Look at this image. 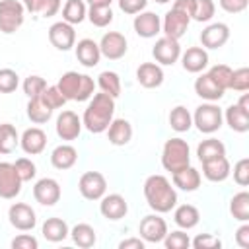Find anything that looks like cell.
Segmentation results:
<instances>
[{
    "label": "cell",
    "mask_w": 249,
    "mask_h": 249,
    "mask_svg": "<svg viewBox=\"0 0 249 249\" xmlns=\"http://www.w3.org/2000/svg\"><path fill=\"white\" fill-rule=\"evenodd\" d=\"M144 198H146L148 206L158 214L171 212L177 206L175 187H171V181L165 175H160V173L150 175L144 181Z\"/></svg>",
    "instance_id": "obj_1"
},
{
    "label": "cell",
    "mask_w": 249,
    "mask_h": 249,
    "mask_svg": "<svg viewBox=\"0 0 249 249\" xmlns=\"http://www.w3.org/2000/svg\"><path fill=\"white\" fill-rule=\"evenodd\" d=\"M115 115V99L107 93H93L89 97V103L84 111L82 124L91 132V134H101L109 128L111 121Z\"/></svg>",
    "instance_id": "obj_2"
},
{
    "label": "cell",
    "mask_w": 249,
    "mask_h": 249,
    "mask_svg": "<svg viewBox=\"0 0 249 249\" xmlns=\"http://www.w3.org/2000/svg\"><path fill=\"white\" fill-rule=\"evenodd\" d=\"M56 88L60 89V93L72 101H88L93 93H95V82L91 76L88 74H80V72H64L58 78Z\"/></svg>",
    "instance_id": "obj_3"
},
{
    "label": "cell",
    "mask_w": 249,
    "mask_h": 249,
    "mask_svg": "<svg viewBox=\"0 0 249 249\" xmlns=\"http://www.w3.org/2000/svg\"><path fill=\"white\" fill-rule=\"evenodd\" d=\"M161 165L169 173H175V171L191 165V148H189L187 140H183L179 136L165 140L163 150H161Z\"/></svg>",
    "instance_id": "obj_4"
},
{
    "label": "cell",
    "mask_w": 249,
    "mask_h": 249,
    "mask_svg": "<svg viewBox=\"0 0 249 249\" xmlns=\"http://www.w3.org/2000/svg\"><path fill=\"white\" fill-rule=\"evenodd\" d=\"M222 123H224V113H222V109L216 103L206 101V103H202V105H198L195 109L193 124L198 128V132L214 134L216 130L222 128Z\"/></svg>",
    "instance_id": "obj_5"
},
{
    "label": "cell",
    "mask_w": 249,
    "mask_h": 249,
    "mask_svg": "<svg viewBox=\"0 0 249 249\" xmlns=\"http://www.w3.org/2000/svg\"><path fill=\"white\" fill-rule=\"evenodd\" d=\"M25 19V8L19 0H0V31L6 35L16 33Z\"/></svg>",
    "instance_id": "obj_6"
},
{
    "label": "cell",
    "mask_w": 249,
    "mask_h": 249,
    "mask_svg": "<svg viewBox=\"0 0 249 249\" xmlns=\"http://www.w3.org/2000/svg\"><path fill=\"white\" fill-rule=\"evenodd\" d=\"M78 191L86 200H99L107 193V179L99 171H86L80 175Z\"/></svg>",
    "instance_id": "obj_7"
},
{
    "label": "cell",
    "mask_w": 249,
    "mask_h": 249,
    "mask_svg": "<svg viewBox=\"0 0 249 249\" xmlns=\"http://www.w3.org/2000/svg\"><path fill=\"white\" fill-rule=\"evenodd\" d=\"M138 233L146 243H161L165 233H167V222L156 212V214H148L140 220L138 226Z\"/></svg>",
    "instance_id": "obj_8"
},
{
    "label": "cell",
    "mask_w": 249,
    "mask_h": 249,
    "mask_svg": "<svg viewBox=\"0 0 249 249\" xmlns=\"http://www.w3.org/2000/svg\"><path fill=\"white\" fill-rule=\"evenodd\" d=\"M23 181L19 179L14 163L10 161H0V198L12 200L21 193Z\"/></svg>",
    "instance_id": "obj_9"
},
{
    "label": "cell",
    "mask_w": 249,
    "mask_h": 249,
    "mask_svg": "<svg viewBox=\"0 0 249 249\" xmlns=\"http://www.w3.org/2000/svg\"><path fill=\"white\" fill-rule=\"evenodd\" d=\"M152 56H154V60L161 66H171V64H175L177 60H179V56H181V45H179V41L177 39H169V37H160L158 41H156V45L152 47Z\"/></svg>",
    "instance_id": "obj_10"
},
{
    "label": "cell",
    "mask_w": 249,
    "mask_h": 249,
    "mask_svg": "<svg viewBox=\"0 0 249 249\" xmlns=\"http://www.w3.org/2000/svg\"><path fill=\"white\" fill-rule=\"evenodd\" d=\"M99 45V51H101V56L109 58V60H119L126 54L128 51V41L123 33L119 31H109L101 37V41L97 43Z\"/></svg>",
    "instance_id": "obj_11"
},
{
    "label": "cell",
    "mask_w": 249,
    "mask_h": 249,
    "mask_svg": "<svg viewBox=\"0 0 249 249\" xmlns=\"http://www.w3.org/2000/svg\"><path fill=\"white\" fill-rule=\"evenodd\" d=\"M8 220L19 231H31L37 226V214H35V210L29 204H25V202H14L8 208Z\"/></svg>",
    "instance_id": "obj_12"
},
{
    "label": "cell",
    "mask_w": 249,
    "mask_h": 249,
    "mask_svg": "<svg viewBox=\"0 0 249 249\" xmlns=\"http://www.w3.org/2000/svg\"><path fill=\"white\" fill-rule=\"evenodd\" d=\"M60 183L53 177H43L33 185V198L43 206H54L60 200Z\"/></svg>",
    "instance_id": "obj_13"
},
{
    "label": "cell",
    "mask_w": 249,
    "mask_h": 249,
    "mask_svg": "<svg viewBox=\"0 0 249 249\" xmlns=\"http://www.w3.org/2000/svg\"><path fill=\"white\" fill-rule=\"evenodd\" d=\"M189 23H191V18H189L187 14H183V12L175 10V8H171V10L163 16L161 31H163L165 37H169V39H177V41H179V39L187 33Z\"/></svg>",
    "instance_id": "obj_14"
},
{
    "label": "cell",
    "mask_w": 249,
    "mask_h": 249,
    "mask_svg": "<svg viewBox=\"0 0 249 249\" xmlns=\"http://www.w3.org/2000/svg\"><path fill=\"white\" fill-rule=\"evenodd\" d=\"M99 212L103 218L111 220V222H117V220H123L128 212V202L123 195L119 193H111V195H103L99 198Z\"/></svg>",
    "instance_id": "obj_15"
},
{
    "label": "cell",
    "mask_w": 249,
    "mask_h": 249,
    "mask_svg": "<svg viewBox=\"0 0 249 249\" xmlns=\"http://www.w3.org/2000/svg\"><path fill=\"white\" fill-rule=\"evenodd\" d=\"M49 41L58 51H70L76 45V31L74 25L66 21H56L49 27Z\"/></svg>",
    "instance_id": "obj_16"
},
{
    "label": "cell",
    "mask_w": 249,
    "mask_h": 249,
    "mask_svg": "<svg viewBox=\"0 0 249 249\" xmlns=\"http://www.w3.org/2000/svg\"><path fill=\"white\" fill-rule=\"evenodd\" d=\"M82 119L74 113V111H62L58 117H56V124H54V130L58 134L60 140H76L82 132Z\"/></svg>",
    "instance_id": "obj_17"
},
{
    "label": "cell",
    "mask_w": 249,
    "mask_h": 249,
    "mask_svg": "<svg viewBox=\"0 0 249 249\" xmlns=\"http://www.w3.org/2000/svg\"><path fill=\"white\" fill-rule=\"evenodd\" d=\"M132 27L136 31L138 37L142 39H152L156 37L158 33H161V19L158 14L154 12H140L134 16V21H132Z\"/></svg>",
    "instance_id": "obj_18"
},
{
    "label": "cell",
    "mask_w": 249,
    "mask_h": 249,
    "mask_svg": "<svg viewBox=\"0 0 249 249\" xmlns=\"http://www.w3.org/2000/svg\"><path fill=\"white\" fill-rule=\"evenodd\" d=\"M230 39V27L222 21L210 23L200 31V43L204 49H220Z\"/></svg>",
    "instance_id": "obj_19"
},
{
    "label": "cell",
    "mask_w": 249,
    "mask_h": 249,
    "mask_svg": "<svg viewBox=\"0 0 249 249\" xmlns=\"http://www.w3.org/2000/svg\"><path fill=\"white\" fill-rule=\"evenodd\" d=\"M19 146L27 156H37L47 146V132L43 128H39V126L25 128L23 134L19 136Z\"/></svg>",
    "instance_id": "obj_20"
},
{
    "label": "cell",
    "mask_w": 249,
    "mask_h": 249,
    "mask_svg": "<svg viewBox=\"0 0 249 249\" xmlns=\"http://www.w3.org/2000/svg\"><path fill=\"white\" fill-rule=\"evenodd\" d=\"M74 51H76V58L82 66L86 68H93L99 64V58H101V51H99V45L93 41V39H80L76 45H74Z\"/></svg>",
    "instance_id": "obj_21"
},
{
    "label": "cell",
    "mask_w": 249,
    "mask_h": 249,
    "mask_svg": "<svg viewBox=\"0 0 249 249\" xmlns=\"http://www.w3.org/2000/svg\"><path fill=\"white\" fill-rule=\"evenodd\" d=\"M181 64L191 74H200L208 66V53L204 47H189L185 53H181Z\"/></svg>",
    "instance_id": "obj_22"
},
{
    "label": "cell",
    "mask_w": 249,
    "mask_h": 249,
    "mask_svg": "<svg viewBox=\"0 0 249 249\" xmlns=\"http://www.w3.org/2000/svg\"><path fill=\"white\" fill-rule=\"evenodd\" d=\"M136 80L146 89L160 88L163 84V70L158 62H142L136 68Z\"/></svg>",
    "instance_id": "obj_23"
},
{
    "label": "cell",
    "mask_w": 249,
    "mask_h": 249,
    "mask_svg": "<svg viewBox=\"0 0 249 249\" xmlns=\"http://www.w3.org/2000/svg\"><path fill=\"white\" fill-rule=\"evenodd\" d=\"M200 163H202V175L212 183H222L231 173V165H230V160L226 156L206 160V161H200Z\"/></svg>",
    "instance_id": "obj_24"
},
{
    "label": "cell",
    "mask_w": 249,
    "mask_h": 249,
    "mask_svg": "<svg viewBox=\"0 0 249 249\" xmlns=\"http://www.w3.org/2000/svg\"><path fill=\"white\" fill-rule=\"evenodd\" d=\"M195 93H196L200 99L212 101V103H216V101H220V99L224 97V89L208 76V72H202V74L195 80Z\"/></svg>",
    "instance_id": "obj_25"
},
{
    "label": "cell",
    "mask_w": 249,
    "mask_h": 249,
    "mask_svg": "<svg viewBox=\"0 0 249 249\" xmlns=\"http://www.w3.org/2000/svg\"><path fill=\"white\" fill-rule=\"evenodd\" d=\"M171 179H173V187H177V189H181V191H185V193L196 191V189L200 187V181H202L200 171L195 169L193 165H187V167H183V169L171 173Z\"/></svg>",
    "instance_id": "obj_26"
},
{
    "label": "cell",
    "mask_w": 249,
    "mask_h": 249,
    "mask_svg": "<svg viewBox=\"0 0 249 249\" xmlns=\"http://www.w3.org/2000/svg\"><path fill=\"white\" fill-rule=\"evenodd\" d=\"M78 161V150L72 144H60L51 152V163L54 169L66 171L70 167H74Z\"/></svg>",
    "instance_id": "obj_27"
},
{
    "label": "cell",
    "mask_w": 249,
    "mask_h": 249,
    "mask_svg": "<svg viewBox=\"0 0 249 249\" xmlns=\"http://www.w3.org/2000/svg\"><path fill=\"white\" fill-rule=\"evenodd\" d=\"M41 233L47 241L51 243H58V241H64L68 235H70V228L68 224L62 220V218H47L41 226Z\"/></svg>",
    "instance_id": "obj_28"
},
{
    "label": "cell",
    "mask_w": 249,
    "mask_h": 249,
    "mask_svg": "<svg viewBox=\"0 0 249 249\" xmlns=\"http://www.w3.org/2000/svg\"><path fill=\"white\" fill-rule=\"evenodd\" d=\"M105 132L113 146H126L132 138V124L126 119H113Z\"/></svg>",
    "instance_id": "obj_29"
},
{
    "label": "cell",
    "mask_w": 249,
    "mask_h": 249,
    "mask_svg": "<svg viewBox=\"0 0 249 249\" xmlns=\"http://www.w3.org/2000/svg\"><path fill=\"white\" fill-rule=\"evenodd\" d=\"M173 222L181 230H193L200 222V212L193 204H179L173 208Z\"/></svg>",
    "instance_id": "obj_30"
},
{
    "label": "cell",
    "mask_w": 249,
    "mask_h": 249,
    "mask_svg": "<svg viewBox=\"0 0 249 249\" xmlns=\"http://www.w3.org/2000/svg\"><path fill=\"white\" fill-rule=\"evenodd\" d=\"M224 121L228 123V126L233 130V132H247L249 130V113H245L243 109L237 107V103L230 105L226 111H224Z\"/></svg>",
    "instance_id": "obj_31"
},
{
    "label": "cell",
    "mask_w": 249,
    "mask_h": 249,
    "mask_svg": "<svg viewBox=\"0 0 249 249\" xmlns=\"http://www.w3.org/2000/svg\"><path fill=\"white\" fill-rule=\"evenodd\" d=\"M70 237L74 241V245L82 247V249H89L97 243V233L93 230V226L82 222V224H76L72 230H70Z\"/></svg>",
    "instance_id": "obj_32"
},
{
    "label": "cell",
    "mask_w": 249,
    "mask_h": 249,
    "mask_svg": "<svg viewBox=\"0 0 249 249\" xmlns=\"http://www.w3.org/2000/svg\"><path fill=\"white\" fill-rule=\"evenodd\" d=\"M25 109H27V119L31 123H35V124H43V123H47L53 117V109L41 99V95L31 97L27 101V107Z\"/></svg>",
    "instance_id": "obj_33"
},
{
    "label": "cell",
    "mask_w": 249,
    "mask_h": 249,
    "mask_svg": "<svg viewBox=\"0 0 249 249\" xmlns=\"http://www.w3.org/2000/svg\"><path fill=\"white\" fill-rule=\"evenodd\" d=\"M88 16V6L84 0H66L62 6V21L70 25H78L86 19Z\"/></svg>",
    "instance_id": "obj_34"
},
{
    "label": "cell",
    "mask_w": 249,
    "mask_h": 249,
    "mask_svg": "<svg viewBox=\"0 0 249 249\" xmlns=\"http://www.w3.org/2000/svg\"><path fill=\"white\" fill-rule=\"evenodd\" d=\"M97 86H99V89H101L103 93L111 95L113 99H117V97L121 95V89H123L121 78H119V74L113 72V70H103V72L97 76Z\"/></svg>",
    "instance_id": "obj_35"
},
{
    "label": "cell",
    "mask_w": 249,
    "mask_h": 249,
    "mask_svg": "<svg viewBox=\"0 0 249 249\" xmlns=\"http://www.w3.org/2000/svg\"><path fill=\"white\" fill-rule=\"evenodd\" d=\"M169 126L175 132H187V130H191V126H193V115L189 113V109L183 107V105H175L169 111Z\"/></svg>",
    "instance_id": "obj_36"
},
{
    "label": "cell",
    "mask_w": 249,
    "mask_h": 249,
    "mask_svg": "<svg viewBox=\"0 0 249 249\" xmlns=\"http://www.w3.org/2000/svg\"><path fill=\"white\" fill-rule=\"evenodd\" d=\"M196 156H198L200 161L214 160V158L226 156V146H224V142H220L218 138H206V140H202V142L196 146Z\"/></svg>",
    "instance_id": "obj_37"
},
{
    "label": "cell",
    "mask_w": 249,
    "mask_h": 249,
    "mask_svg": "<svg viewBox=\"0 0 249 249\" xmlns=\"http://www.w3.org/2000/svg\"><path fill=\"white\" fill-rule=\"evenodd\" d=\"M230 214L237 222H249V193L239 191L230 200Z\"/></svg>",
    "instance_id": "obj_38"
},
{
    "label": "cell",
    "mask_w": 249,
    "mask_h": 249,
    "mask_svg": "<svg viewBox=\"0 0 249 249\" xmlns=\"http://www.w3.org/2000/svg\"><path fill=\"white\" fill-rule=\"evenodd\" d=\"M19 146V134L14 124L2 123L0 124V154H12Z\"/></svg>",
    "instance_id": "obj_39"
},
{
    "label": "cell",
    "mask_w": 249,
    "mask_h": 249,
    "mask_svg": "<svg viewBox=\"0 0 249 249\" xmlns=\"http://www.w3.org/2000/svg\"><path fill=\"white\" fill-rule=\"evenodd\" d=\"M86 18L95 27H107L113 21V10L111 6H89Z\"/></svg>",
    "instance_id": "obj_40"
},
{
    "label": "cell",
    "mask_w": 249,
    "mask_h": 249,
    "mask_svg": "<svg viewBox=\"0 0 249 249\" xmlns=\"http://www.w3.org/2000/svg\"><path fill=\"white\" fill-rule=\"evenodd\" d=\"M214 12H216V4L212 0H195L193 12H191V19H195V21H210L214 18Z\"/></svg>",
    "instance_id": "obj_41"
},
{
    "label": "cell",
    "mask_w": 249,
    "mask_h": 249,
    "mask_svg": "<svg viewBox=\"0 0 249 249\" xmlns=\"http://www.w3.org/2000/svg\"><path fill=\"white\" fill-rule=\"evenodd\" d=\"M231 68L228 64H214L210 70H208V76L226 91L230 89V84H231Z\"/></svg>",
    "instance_id": "obj_42"
},
{
    "label": "cell",
    "mask_w": 249,
    "mask_h": 249,
    "mask_svg": "<svg viewBox=\"0 0 249 249\" xmlns=\"http://www.w3.org/2000/svg\"><path fill=\"white\" fill-rule=\"evenodd\" d=\"M167 249H189L191 247V237L183 231V230H175V231H167L163 241H161Z\"/></svg>",
    "instance_id": "obj_43"
},
{
    "label": "cell",
    "mask_w": 249,
    "mask_h": 249,
    "mask_svg": "<svg viewBox=\"0 0 249 249\" xmlns=\"http://www.w3.org/2000/svg\"><path fill=\"white\" fill-rule=\"evenodd\" d=\"M19 86V76L12 68H0V93H12Z\"/></svg>",
    "instance_id": "obj_44"
},
{
    "label": "cell",
    "mask_w": 249,
    "mask_h": 249,
    "mask_svg": "<svg viewBox=\"0 0 249 249\" xmlns=\"http://www.w3.org/2000/svg\"><path fill=\"white\" fill-rule=\"evenodd\" d=\"M21 88H23V93L31 99V97H37V95L43 93V89L47 88V82H45V78H41L37 74H31V76H27L23 80V86Z\"/></svg>",
    "instance_id": "obj_45"
},
{
    "label": "cell",
    "mask_w": 249,
    "mask_h": 249,
    "mask_svg": "<svg viewBox=\"0 0 249 249\" xmlns=\"http://www.w3.org/2000/svg\"><path fill=\"white\" fill-rule=\"evenodd\" d=\"M41 99L54 111V109H60L64 103H66V97L60 93V89L56 88V86H47L45 89H43V93H41Z\"/></svg>",
    "instance_id": "obj_46"
},
{
    "label": "cell",
    "mask_w": 249,
    "mask_h": 249,
    "mask_svg": "<svg viewBox=\"0 0 249 249\" xmlns=\"http://www.w3.org/2000/svg\"><path fill=\"white\" fill-rule=\"evenodd\" d=\"M14 167H16V171H18V175H19V179L23 183L35 179V175H37V167L29 158H18L14 161Z\"/></svg>",
    "instance_id": "obj_47"
},
{
    "label": "cell",
    "mask_w": 249,
    "mask_h": 249,
    "mask_svg": "<svg viewBox=\"0 0 249 249\" xmlns=\"http://www.w3.org/2000/svg\"><path fill=\"white\" fill-rule=\"evenodd\" d=\"M230 89H235V91H247L249 89V68L247 66H241V68L231 72Z\"/></svg>",
    "instance_id": "obj_48"
},
{
    "label": "cell",
    "mask_w": 249,
    "mask_h": 249,
    "mask_svg": "<svg viewBox=\"0 0 249 249\" xmlns=\"http://www.w3.org/2000/svg\"><path fill=\"white\" fill-rule=\"evenodd\" d=\"M191 245L195 249H220L222 241L212 233H198L195 239H191Z\"/></svg>",
    "instance_id": "obj_49"
},
{
    "label": "cell",
    "mask_w": 249,
    "mask_h": 249,
    "mask_svg": "<svg viewBox=\"0 0 249 249\" xmlns=\"http://www.w3.org/2000/svg\"><path fill=\"white\" fill-rule=\"evenodd\" d=\"M233 181L239 187H247L249 185V160L241 158L239 161H235L233 165Z\"/></svg>",
    "instance_id": "obj_50"
},
{
    "label": "cell",
    "mask_w": 249,
    "mask_h": 249,
    "mask_svg": "<svg viewBox=\"0 0 249 249\" xmlns=\"http://www.w3.org/2000/svg\"><path fill=\"white\" fill-rule=\"evenodd\" d=\"M146 6H148V0H119L121 12L128 14V16H136V14L144 12Z\"/></svg>",
    "instance_id": "obj_51"
},
{
    "label": "cell",
    "mask_w": 249,
    "mask_h": 249,
    "mask_svg": "<svg viewBox=\"0 0 249 249\" xmlns=\"http://www.w3.org/2000/svg\"><path fill=\"white\" fill-rule=\"evenodd\" d=\"M12 247L14 249H37L39 241L29 233H19V235H16L12 239Z\"/></svg>",
    "instance_id": "obj_52"
},
{
    "label": "cell",
    "mask_w": 249,
    "mask_h": 249,
    "mask_svg": "<svg viewBox=\"0 0 249 249\" xmlns=\"http://www.w3.org/2000/svg\"><path fill=\"white\" fill-rule=\"evenodd\" d=\"M249 0H220V8L228 14H241L247 10Z\"/></svg>",
    "instance_id": "obj_53"
},
{
    "label": "cell",
    "mask_w": 249,
    "mask_h": 249,
    "mask_svg": "<svg viewBox=\"0 0 249 249\" xmlns=\"http://www.w3.org/2000/svg\"><path fill=\"white\" fill-rule=\"evenodd\" d=\"M60 6H62V0H43L41 8H39V14L43 18H53V16L58 14Z\"/></svg>",
    "instance_id": "obj_54"
},
{
    "label": "cell",
    "mask_w": 249,
    "mask_h": 249,
    "mask_svg": "<svg viewBox=\"0 0 249 249\" xmlns=\"http://www.w3.org/2000/svg\"><path fill=\"white\" fill-rule=\"evenodd\" d=\"M235 243L243 249H249V224L243 222L235 231Z\"/></svg>",
    "instance_id": "obj_55"
},
{
    "label": "cell",
    "mask_w": 249,
    "mask_h": 249,
    "mask_svg": "<svg viewBox=\"0 0 249 249\" xmlns=\"http://www.w3.org/2000/svg\"><path fill=\"white\" fill-rule=\"evenodd\" d=\"M146 241L142 237H128L119 243V249H144Z\"/></svg>",
    "instance_id": "obj_56"
},
{
    "label": "cell",
    "mask_w": 249,
    "mask_h": 249,
    "mask_svg": "<svg viewBox=\"0 0 249 249\" xmlns=\"http://www.w3.org/2000/svg\"><path fill=\"white\" fill-rule=\"evenodd\" d=\"M193 4H195V0H175L171 8H175V10L183 12V14H187V16L191 18V12H193Z\"/></svg>",
    "instance_id": "obj_57"
},
{
    "label": "cell",
    "mask_w": 249,
    "mask_h": 249,
    "mask_svg": "<svg viewBox=\"0 0 249 249\" xmlns=\"http://www.w3.org/2000/svg\"><path fill=\"white\" fill-rule=\"evenodd\" d=\"M41 2H43V0H21V4H23V8H25V12H29V14H39Z\"/></svg>",
    "instance_id": "obj_58"
},
{
    "label": "cell",
    "mask_w": 249,
    "mask_h": 249,
    "mask_svg": "<svg viewBox=\"0 0 249 249\" xmlns=\"http://www.w3.org/2000/svg\"><path fill=\"white\" fill-rule=\"evenodd\" d=\"M237 107H239V109H243L245 113H249V95H247V93H243V95L239 97V101H237Z\"/></svg>",
    "instance_id": "obj_59"
},
{
    "label": "cell",
    "mask_w": 249,
    "mask_h": 249,
    "mask_svg": "<svg viewBox=\"0 0 249 249\" xmlns=\"http://www.w3.org/2000/svg\"><path fill=\"white\" fill-rule=\"evenodd\" d=\"M88 6H111L113 0H86Z\"/></svg>",
    "instance_id": "obj_60"
},
{
    "label": "cell",
    "mask_w": 249,
    "mask_h": 249,
    "mask_svg": "<svg viewBox=\"0 0 249 249\" xmlns=\"http://www.w3.org/2000/svg\"><path fill=\"white\" fill-rule=\"evenodd\" d=\"M154 2H158V4H167V2H171V0H154Z\"/></svg>",
    "instance_id": "obj_61"
}]
</instances>
